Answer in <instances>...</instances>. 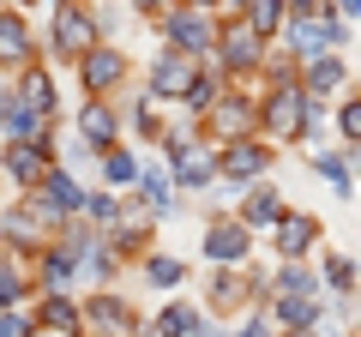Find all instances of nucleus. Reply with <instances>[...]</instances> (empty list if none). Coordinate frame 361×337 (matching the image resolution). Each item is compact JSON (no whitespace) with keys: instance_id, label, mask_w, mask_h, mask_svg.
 I'll list each match as a JSON object with an SVG mask.
<instances>
[{"instance_id":"1","label":"nucleus","mask_w":361,"mask_h":337,"mask_svg":"<svg viewBox=\"0 0 361 337\" xmlns=\"http://www.w3.org/2000/svg\"><path fill=\"white\" fill-rule=\"evenodd\" d=\"M313 97L301 91V78L289 73V78H271V91L265 97H253V127H259V139H277V145H289V139H307L313 133Z\"/></svg>"},{"instance_id":"2","label":"nucleus","mask_w":361,"mask_h":337,"mask_svg":"<svg viewBox=\"0 0 361 337\" xmlns=\"http://www.w3.org/2000/svg\"><path fill=\"white\" fill-rule=\"evenodd\" d=\"M211 54H217L223 78H253V73H259V61H265V37H259V30L247 25L241 13H229V18H217Z\"/></svg>"},{"instance_id":"3","label":"nucleus","mask_w":361,"mask_h":337,"mask_svg":"<svg viewBox=\"0 0 361 337\" xmlns=\"http://www.w3.org/2000/svg\"><path fill=\"white\" fill-rule=\"evenodd\" d=\"M277 37H289V61H313V54H331V49H349V18L337 13H313V18H283V30Z\"/></svg>"},{"instance_id":"4","label":"nucleus","mask_w":361,"mask_h":337,"mask_svg":"<svg viewBox=\"0 0 361 337\" xmlns=\"http://www.w3.org/2000/svg\"><path fill=\"white\" fill-rule=\"evenodd\" d=\"M61 223H66V217H54L37 193H25L6 217H0V241L13 247V253H42V247L54 241V229H61Z\"/></svg>"},{"instance_id":"5","label":"nucleus","mask_w":361,"mask_h":337,"mask_svg":"<svg viewBox=\"0 0 361 337\" xmlns=\"http://www.w3.org/2000/svg\"><path fill=\"white\" fill-rule=\"evenodd\" d=\"M90 42H103V37H97V13H90L85 0H61V6L49 13V54L78 61Z\"/></svg>"},{"instance_id":"6","label":"nucleus","mask_w":361,"mask_h":337,"mask_svg":"<svg viewBox=\"0 0 361 337\" xmlns=\"http://www.w3.org/2000/svg\"><path fill=\"white\" fill-rule=\"evenodd\" d=\"M78 325L90 337H139V307L115 289H97V295L78 301Z\"/></svg>"},{"instance_id":"7","label":"nucleus","mask_w":361,"mask_h":337,"mask_svg":"<svg viewBox=\"0 0 361 337\" xmlns=\"http://www.w3.org/2000/svg\"><path fill=\"white\" fill-rule=\"evenodd\" d=\"M157 25H163V42H169V49H187V54H199V61L211 54L217 18H211L205 6H187V0H175V6H169V13L157 18Z\"/></svg>"},{"instance_id":"8","label":"nucleus","mask_w":361,"mask_h":337,"mask_svg":"<svg viewBox=\"0 0 361 337\" xmlns=\"http://www.w3.org/2000/svg\"><path fill=\"white\" fill-rule=\"evenodd\" d=\"M271 163H277V151H271L259 133H241V139L217 145V175H223V181H235V187H247V181H259V175H271Z\"/></svg>"},{"instance_id":"9","label":"nucleus","mask_w":361,"mask_h":337,"mask_svg":"<svg viewBox=\"0 0 361 337\" xmlns=\"http://www.w3.org/2000/svg\"><path fill=\"white\" fill-rule=\"evenodd\" d=\"M193 127H199V139H205V145L241 139V133H253V97H223L217 91L205 115H193Z\"/></svg>"},{"instance_id":"10","label":"nucleus","mask_w":361,"mask_h":337,"mask_svg":"<svg viewBox=\"0 0 361 337\" xmlns=\"http://www.w3.org/2000/svg\"><path fill=\"white\" fill-rule=\"evenodd\" d=\"M73 66H78V85H85L90 97H109V91H121V85H127V73H133V61L115 49V42H90V49L78 54Z\"/></svg>"},{"instance_id":"11","label":"nucleus","mask_w":361,"mask_h":337,"mask_svg":"<svg viewBox=\"0 0 361 337\" xmlns=\"http://www.w3.org/2000/svg\"><path fill=\"white\" fill-rule=\"evenodd\" d=\"M259 289H265V283H253V277H247V265H217V271H211V283H205V313L235 319V313L253 307Z\"/></svg>"},{"instance_id":"12","label":"nucleus","mask_w":361,"mask_h":337,"mask_svg":"<svg viewBox=\"0 0 361 337\" xmlns=\"http://www.w3.org/2000/svg\"><path fill=\"white\" fill-rule=\"evenodd\" d=\"M193 73H199V54L163 49V54L151 61V73H145V91H151L157 103H180V97H187V85H193Z\"/></svg>"},{"instance_id":"13","label":"nucleus","mask_w":361,"mask_h":337,"mask_svg":"<svg viewBox=\"0 0 361 337\" xmlns=\"http://www.w3.org/2000/svg\"><path fill=\"white\" fill-rule=\"evenodd\" d=\"M319 235H325V223L313 217V211H283V217L271 223V247H277V259H307Z\"/></svg>"},{"instance_id":"14","label":"nucleus","mask_w":361,"mask_h":337,"mask_svg":"<svg viewBox=\"0 0 361 337\" xmlns=\"http://www.w3.org/2000/svg\"><path fill=\"white\" fill-rule=\"evenodd\" d=\"M151 229H157V211H127V205H121V217L115 223H109V235H103V241H109V253H115V259H139V253H151Z\"/></svg>"},{"instance_id":"15","label":"nucleus","mask_w":361,"mask_h":337,"mask_svg":"<svg viewBox=\"0 0 361 337\" xmlns=\"http://www.w3.org/2000/svg\"><path fill=\"white\" fill-rule=\"evenodd\" d=\"M247 253H253V229H247L241 217H211V229H205V259H211V265H247Z\"/></svg>"},{"instance_id":"16","label":"nucleus","mask_w":361,"mask_h":337,"mask_svg":"<svg viewBox=\"0 0 361 337\" xmlns=\"http://www.w3.org/2000/svg\"><path fill=\"white\" fill-rule=\"evenodd\" d=\"M169 181L193 187V193L211 187V181H217V145H193V139H187L180 151H169Z\"/></svg>"},{"instance_id":"17","label":"nucleus","mask_w":361,"mask_h":337,"mask_svg":"<svg viewBox=\"0 0 361 337\" xmlns=\"http://www.w3.org/2000/svg\"><path fill=\"white\" fill-rule=\"evenodd\" d=\"M301 91L313 97V103H325V97H337L349 85V61H343V49H331V54H313V61H301Z\"/></svg>"},{"instance_id":"18","label":"nucleus","mask_w":361,"mask_h":337,"mask_svg":"<svg viewBox=\"0 0 361 337\" xmlns=\"http://www.w3.org/2000/svg\"><path fill=\"white\" fill-rule=\"evenodd\" d=\"M37 61V37H30V25H25V13L18 6H0V66H30Z\"/></svg>"},{"instance_id":"19","label":"nucleus","mask_w":361,"mask_h":337,"mask_svg":"<svg viewBox=\"0 0 361 337\" xmlns=\"http://www.w3.org/2000/svg\"><path fill=\"white\" fill-rule=\"evenodd\" d=\"M18 103L30 109V115H42V121H54V103H61V91H54V78H49V66L42 61H30V66H18Z\"/></svg>"},{"instance_id":"20","label":"nucleus","mask_w":361,"mask_h":337,"mask_svg":"<svg viewBox=\"0 0 361 337\" xmlns=\"http://www.w3.org/2000/svg\"><path fill=\"white\" fill-rule=\"evenodd\" d=\"M25 193H37L42 205L54 211V217H73V211L85 205V187H78V181H73V175H66L61 163H49V175H42L37 187H25Z\"/></svg>"},{"instance_id":"21","label":"nucleus","mask_w":361,"mask_h":337,"mask_svg":"<svg viewBox=\"0 0 361 337\" xmlns=\"http://www.w3.org/2000/svg\"><path fill=\"white\" fill-rule=\"evenodd\" d=\"M30 325H42V331H61V337H85L73 289H42V301H37V319H30Z\"/></svg>"},{"instance_id":"22","label":"nucleus","mask_w":361,"mask_h":337,"mask_svg":"<svg viewBox=\"0 0 361 337\" xmlns=\"http://www.w3.org/2000/svg\"><path fill=\"white\" fill-rule=\"evenodd\" d=\"M283 211H289V205H283V193H277V187L259 175V181H247V199H241V211H235V217H241L247 229H271Z\"/></svg>"},{"instance_id":"23","label":"nucleus","mask_w":361,"mask_h":337,"mask_svg":"<svg viewBox=\"0 0 361 337\" xmlns=\"http://www.w3.org/2000/svg\"><path fill=\"white\" fill-rule=\"evenodd\" d=\"M265 319L277 325V331H289V325H313V313H319V295H277V289H265Z\"/></svg>"},{"instance_id":"24","label":"nucleus","mask_w":361,"mask_h":337,"mask_svg":"<svg viewBox=\"0 0 361 337\" xmlns=\"http://www.w3.org/2000/svg\"><path fill=\"white\" fill-rule=\"evenodd\" d=\"M78 145H90V151L115 145V109H109L103 97H90V103L78 109Z\"/></svg>"},{"instance_id":"25","label":"nucleus","mask_w":361,"mask_h":337,"mask_svg":"<svg viewBox=\"0 0 361 337\" xmlns=\"http://www.w3.org/2000/svg\"><path fill=\"white\" fill-rule=\"evenodd\" d=\"M133 193H139V205L157 211V217L175 205V181H169L163 168H151V163H139V175H133Z\"/></svg>"},{"instance_id":"26","label":"nucleus","mask_w":361,"mask_h":337,"mask_svg":"<svg viewBox=\"0 0 361 337\" xmlns=\"http://www.w3.org/2000/svg\"><path fill=\"white\" fill-rule=\"evenodd\" d=\"M199 325H205V307H193V301H169V307L151 319V331L157 337H193Z\"/></svg>"},{"instance_id":"27","label":"nucleus","mask_w":361,"mask_h":337,"mask_svg":"<svg viewBox=\"0 0 361 337\" xmlns=\"http://www.w3.org/2000/svg\"><path fill=\"white\" fill-rule=\"evenodd\" d=\"M37 127H49V121L30 115V109L18 103V91H0V133H6V139H30Z\"/></svg>"},{"instance_id":"28","label":"nucleus","mask_w":361,"mask_h":337,"mask_svg":"<svg viewBox=\"0 0 361 337\" xmlns=\"http://www.w3.org/2000/svg\"><path fill=\"white\" fill-rule=\"evenodd\" d=\"M139 271H145L151 289H180V283H187V265L169 259V253H139Z\"/></svg>"},{"instance_id":"29","label":"nucleus","mask_w":361,"mask_h":337,"mask_svg":"<svg viewBox=\"0 0 361 337\" xmlns=\"http://www.w3.org/2000/svg\"><path fill=\"white\" fill-rule=\"evenodd\" d=\"M241 18H247V25H253L259 30V37H277V30H283V18H289V0H247V6H241Z\"/></svg>"},{"instance_id":"30","label":"nucleus","mask_w":361,"mask_h":337,"mask_svg":"<svg viewBox=\"0 0 361 337\" xmlns=\"http://www.w3.org/2000/svg\"><path fill=\"white\" fill-rule=\"evenodd\" d=\"M97 168H103V181H109V187H133V175H139V157L121 151V145H103V151H97Z\"/></svg>"},{"instance_id":"31","label":"nucleus","mask_w":361,"mask_h":337,"mask_svg":"<svg viewBox=\"0 0 361 337\" xmlns=\"http://www.w3.org/2000/svg\"><path fill=\"white\" fill-rule=\"evenodd\" d=\"M25 289H37V283L25 277V253H6V259H0V307H18Z\"/></svg>"},{"instance_id":"32","label":"nucleus","mask_w":361,"mask_h":337,"mask_svg":"<svg viewBox=\"0 0 361 337\" xmlns=\"http://www.w3.org/2000/svg\"><path fill=\"white\" fill-rule=\"evenodd\" d=\"M223 91V78L217 73H205V66H199V73H193V85H187V97H180V115H205V109H211V97H217Z\"/></svg>"},{"instance_id":"33","label":"nucleus","mask_w":361,"mask_h":337,"mask_svg":"<svg viewBox=\"0 0 361 337\" xmlns=\"http://www.w3.org/2000/svg\"><path fill=\"white\" fill-rule=\"evenodd\" d=\"M265 289H277V295H319V283H313V271L301 259H283V271L271 277Z\"/></svg>"},{"instance_id":"34","label":"nucleus","mask_w":361,"mask_h":337,"mask_svg":"<svg viewBox=\"0 0 361 337\" xmlns=\"http://www.w3.org/2000/svg\"><path fill=\"white\" fill-rule=\"evenodd\" d=\"M319 277H325V289H337V301H343V295H355V283H361V271L343 259V253H325Z\"/></svg>"},{"instance_id":"35","label":"nucleus","mask_w":361,"mask_h":337,"mask_svg":"<svg viewBox=\"0 0 361 337\" xmlns=\"http://www.w3.org/2000/svg\"><path fill=\"white\" fill-rule=\"evenodd\" d=\"M313 168H319L325 181L337 187V199H343L349 187H355V175H349V163H343V157H331V151H313Z\"/></svg>"},{"instance_id":"36","label":"nucleus","mask_w":361,"mask_h":337,"mask_svg":"<svg viewBox=\"0 0 361 337\" xmlns=\"http://www.w3.org/2000/svg\"><path fill=\"white\" fill-rule=\"evenodd\" d=\"M337 139L361 145V97H337Z\"/></svg>"},{"instance_id":"37","label":"nucleus","mask_w":361,"mask_h":337,"mask_svg":"<svg viewBox=\"0 0 361 337\" xmlns=\"http://www.w3.org/2000/svg\"><path fill=\"white\" fill-rule=\"evenodd\" d=\"M78 211H85L90 223H115L121 217V199L115 193H90V187H85V205H78Z\"/></svg>"},{"instance_id":"38","label":"nucleus","mask_w":361,"mask_h":337,"mask_svg":"<svg viewBox=\"0 0 361 337\" xmlns=\"http://www.w3.org/2000/svg\"><path fill=\"white\" fill-rule=\"evenodd\" d=\"M223 337H277V325H271L265 313H253V319H241L235 331H223Z\"/></svg>"},{"instance_id":"39","label":"nucleus","mask_w":361,"mask_h":337,"mask_svg":"<svg viewBox=\"0 0 361 337\" xmlns=\"http://www.w3.org/2000/svg\"><path fill=\"white\" fill-rule=\"evenodd\" d=\"M0 337H30V319L18 307H0Z\"/></svg>"},{"instance_id":"40","label":"nucleus","mask_w":361,"mask_h":337,"mask_svg":"<svg viewBox=\"0 0 361 337\" xmlns=\"http://www.w3.org/2000/svg\"><path fill=\"white\" fill-rule=\"evenodd\" d=\"M313 13H331V0H289V18H313Z\"/></svg>"},{"instance_id":"41","label":"nucleus","mask_w":361,"mask_h":337,"mask_svg":"<svg viewBox=\"0 0 361 337\" xmlns=\"http://www.w3.org/2000/svg\"><path fill=\"white\" fill-rule=\"evenodd\" d=\"M169 6H175V0H133V13H139V18H163Z\"/></svg>"},{"instance_id":"42","label":"nucleus","mask_w":361,"mask_h":337,"mask_svg":"<svg viewBox=\"0 0 361 337\" xmlns=\"http://www.w3.org/2000/svg\"><path fill=\"white\" fill-rule=\"evenodd\" d=\"M277 337H325L319 325H289V331H277Z\"/></svg>"},{"instance_id":"43","label":"nucleus","mask_w":361,"mask_h":337,"mask_svg":"<svg viewBox=\"0 0 361 337\" xmlns=\"http://www.w3.org/2000/svg\"><path fill=\"white\" fill-rule=\"evenodd\" d=\"M337 13H343L349 25H355V18H361V0H337Z\"/></svg>"},{"instance_id":"44","label":"nucleus","mask_w":361,"mask_h":337,"mask_svg":"<svg viewBox=\"0 0 361 337\" xmlns=\"http://www.w3.org/2000/svg\"><path fill=\"white\" fill-rule=\"evenodd\" d=\"M187 6H205V13H211V6H217V0H187Z\"/></svg>"},{"instance_id":"45","label":"nucleus","mask_w":361,"mask_h":337,"mask_svg":"<svg viewBox=\"0 0 361 337\" xmlns=\"http://www.w3.org/2000/svg\"><path fill=\"white\" fill-rule=\"evenodd\" d=\"M13 6H18V13H25V6H42V0H13Z\"/></svg>"},{"instance_id":"46","label":"nucleus","mask_w":361,"mask_h":337,"mask_svg":"<svg viewBox=\"0 0 361 337\" xmlns=\"http://www.w3.org/2000/svg\"><path fill=\"white\" fill-rule=\"evenodd\" d=\"M241 6H247V0H229V13H241Z\"/></svg>"},{"instance_id":"47","label":"nucleus","mask_w":361,"mask_h":337,"mask_svg":"<svg viewBox=\"0 0 361 337\" xmlns=\"http://www.w3.org/2000/svg\"><path fill=\"white\" fill-rule=\"evenodd\" d=\"M42 6H61V0H42Z\"/></svg>"}]
</instances>
